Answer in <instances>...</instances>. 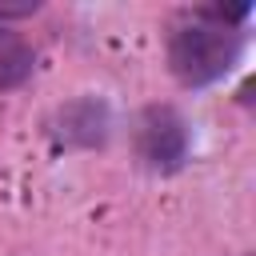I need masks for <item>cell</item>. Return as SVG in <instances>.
Returning a JSON list of instances; mask_svg holds the SVG:
<instances>
[{"instance_id":"cell-1","label":"cell","mask_w":256,"mask_h":256,"mask_svg":"<svg viewBox=\"0 0 256 256\" xmlns=\"http://www.w3.org/2000/svg\"><path fill=\"white\" fill-rule=\"evenodd\" d=\"M240 56V32L236 24H224L212 12H200L192 20H184L172 40H168V64L180 76V84L200 88L220 80Z\"/></svg>"},{"instance_id":"cell-3","label":"cell","mask_w":256,"mask_h":256,"mask_svg":"<svg viewBox=\"0 0 256 256\" xmlns=\"http://www.w3.org/2000/svg\"><path fill=\"white\" fill-rule=\"evenodd\" d=\"M28 76H32V48L24 44V36L0 24V92L24 84Z\"/></svg>"},{"instance_id":"cell-2","label":"cell","mask_w":256,"mask_h":256,"mask_svg":"<svg viewBox=\"0 0 256 256\" xmlns=\"http://www.w3.org/2000/svg\"><path fill=\"white\" fill-rule=\"evenodd\" d=\"M136 148L156 168H176L188 152V128L172 108H148L136 128Z\"/></svg>"},{"instance_id":"cell-4","label":"cell","mask_w":256,"mask_h":256,"mask_svg":"<svg viewBox=\"0 0 256 256\" xmlns=\"http://www.w3.org/2000/svg\"><path fill=\"white\" fill-rule=\"evenodd\" d=\"M28 12H36V4H0V20L4 16H28Z\"/></svg>"}]
</instances>
